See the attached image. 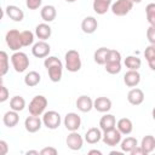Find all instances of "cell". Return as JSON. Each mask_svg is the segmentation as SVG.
Wrapping results in <instances>:
<instances>
[{
	"label": "cell",
	"mask_w": 155,
	"mask_h": 155,
	"mask_svg": "<svg viewBox=\"0 0 155 155\" xmlns=\"http://www.w3.org/2000/svg\"><path fill=\"white\" fill-rule=\"evenodd\" d=\"M45 68L48 71V78L52 82H58L62 79V74H63V64L62 62L54 57V56H47L45 58L44 62Z\"/></svg>",
	"instance_id": "obj_1"
},
{
	"label": "cell",
	"mask_w": 155,
	"mask_h": 155,
	"mask_svg": "<svg viewBox=\"0 0 155 155\" xmlns=\"http://www.w3.org/2000/svg\"><path fill=\"white\" fill-rule=\"evenodd\" d=\"M65 68L68 71L71 73H76L81 69V58H80V53L76 50H69L65 56Z\"/></svg>",
	"instance_id": "obj_2"
},
{
	"label": "cell",
	"mask_w": 155,
	"mask_h": 155,
	"mask_svg": "<svg viewBox=\"0 0 155 155\" xmlns=\"http://www.w3.org/2000/svg\"><path fill=\"white\" fill-rule=\"evenodd\" d=\"M11 63L17 73H23L29 67V58L24 52L15 51V53L11 56Z\"/></svg>",
	"instance_id": "obj_3"
},
{
	"label": "cell",
	"mask_w": 155,
	"mask_h": 155,
	"mask_svg": "<svg viewBox=\"0 0 155 155\" xmlns=\"http://www.w3.org/2000/svg\"><path fill=\"white\" fill-rule=\"evenodd\" d=\"M46 107H47V99H46V97L39 94V96H35V97L30 101L28 109H29V113H30L31 115L40 116L41 114H44Z\"/></svg>",
	"instance_id": "obj_4"
},
{
	"label": "cell",
	"mask_w": 155,
	"mask_h": 155,
	"mask_svg": "<svg viewBox=\"0 0 155 155\" xmlns=\"http://www.w3.org/2000/svg\"><path fill=\"white\" fill-rule=\"evenodd\" d=\"M5 40H6L7 46L12 51H19V48L23 47L22 38H21V31H18L17 29H10L6 33Z\"/></svg>",
	"instance_id": "obj_5"
},
{
	"label": "cell",
	"mask_w": 155,
	"mask_h": 155,
	"mask_svg": "<svg viewBox=\"0 0 155 155\" xmlns=\"http://www.w3.org/2000/svg\"><path fill=\"white\" fill-rule=\"evenodd\" d=\"M62 122L61 115L59 113L54 111V110H48L46 113H44L42 115V124L48 128V130H56L59 127Z\"/></svg>",
	"instance_id": "obj_6"
},
{
	"label": "cell",
	"mask_w": 155,
	"mask_h": 155,
	"mask_svg": "<svg viewBox=\"0 0 155 155\" xmlns=\"http://www.w3.org/2000/svg\"><path fill=\"white\" fill-rule=\"evenodd\" d=\"M133 7L132 0H116L114 4H111V12L115 16L122 17L126 16Z\"/></svg>",
	"instance_id": "obj_7"
},
{
	"label": "cell",
	"mask_w": 155,
	"mask_h": 155,
	"mask_svg": "<svg viewBox=\"0 0 155 155\" xmlns=\"http://www.w3.org/2000/svg\"><path fill=\"white\" fill-rule=\"evenodd\" d=\"M121 137H122L121 132L115 127L113 130L104 131V133L102 136V140L108 147H116L119 143H121Z\"/></svg>",
	"instance_id": "obj_8"
},
{
	"label": "cell",
	"mask_w": 155,
	"mask_h": 155,
	"mask_svg": "<svg viewBox=\"0 0 155 155\" xmlns=\"http://www.w3.org/2000/svg\"><path fill=\"white\" fill-rule=\"evenodd\" d=\"M50 51H51V47H50V45L45 40H40V41L35 42L33 45V48H31V53L36 58H45V57H47Z\"/></svg>",
	"instance_id": "obj_9"
},
{
	"label": "cell",
	"mask_w": 155,
	"mask_h": 155,
	"mask_svg": "<svg viewBox=\"0 0 155 155\" xmlns=\"http://www.w3.org/2000/svg\"><path fill=\"white\" fill-rule=\"evenodd\" d=\"M64 126L68 131H78L81 126V117L76 113H68L64 117Z\"/></svg>",
	"instance_id": "obj_10"
},
{
	"label": "cell",
	"mask_w": 155,
	"mask_h": 155,
	"mask_svg": "<svg viewBox=\"0 0 155 155\" xmlns=\"http://www.w3.org/2000/svg\"><path fill=\"white\" fill-rule=\"evenodd\" d=\"M65 143H67L69 149H71V150H80L82 148L84 139H82L81 134H79L76 131H71L68 134V137L65 139Z\"/></svg>",
	"instance_id": "obj_11"
},
{
	"label": "cell",
	"mask_w": 155,
	"mask_h": 155,
	"mask_svg": "<svg viewBox=\"0 0 155 155\" xmlns=\"http://www.w3.org/2000/svg\"><path fill=\"white\" fill-rule=\"evenodd\" d=\"M41 125H42V120H41L39 116L31 115V114H30V116H28V117L25 119V121H24V127H25V130H27L29 133H35V132H38V131L41 128Z\"/></svg>",
	"instance_id": "obj_12"
},
{
	"label": "cell",
	"mask_w": 155,
	"mask_h": 155,
	"mask_svg": "<svg viewBox=\"0 0 155 155\" xmlns=\"http://www.w3.org/2000/svg\"><path fill=\"white\" fill-rule=\"evenodd\" d=\"M5 12H6L7 17L10 19L15 21V22H21L24 18V12L18 6H16V5H8V6H6Z\"/></svg>",
	"instance_id": "obj_13"
},
{
	"label": "cell",
	"mask_w": 155,
	"mask_h": 155,
	"mask_svg": "<svg viewBox=\"0 0 155 155\" xmlns=\"http://www.w3.org/2000/svg\"><path fill=\"white\" fill-rule=\"evenodd\" d=\"M127 101L132 104V105H139L143 103L144 101V93L140 88H132L130 90V92L127 93Z\"/></svg>",
	"instance_id": "obj_14"
},
{
	"label": "cell",
	"mask_w": 155,
	"mask_h": 155,
	"mask_svg": "<svg viewBox=\"0 0 155 155\" xmlns=\"http://www.w3.org/2000/svg\"><path fill=\"white\" fill-rule=\"evenodd\" d=\"M93 108L99 113H107L111 109V101L107 97H97L93 101Z\"/></svg>",
	"instance_id": "obj_15"
},
{
	"label": "cell",
	"mask_w": 155,
	"mask_h": 155,
	"mask_svg": "<svg viewBox=\"0 0 155 155\" xmlns=\"http://www.w3.org/2000/svg\"><path fill=\"white\" fill-rule=\"evenodd\" d=\"M97 27H98V22H97V19H96L94 17H92V16L85 17V18L82 19V22H81V29H82V31L86 33V34H92V33H94L96 29H97Z\"/></svg>",
	"instance_id": "obj_16"
},
{
	"label": "cell",
	"mask_w": 155,
	"mask_h": 155,
	"mask_svg": "<svg viewBox=\"0 0 155 155\" xmlns=\"http://www.w3.org/2000/svg\"><path fill=\"white\" fill-rule=\"evenodd\" d=\"M116 127V119L114 115L111 114H105L104 116L101 117L99 120V128L104 132V131H109Z\"/></svg>",
	"instance_id": "obj_17"
},
{
	"label": "cell",
	"mask_w": 155,
	"mask_h": 155,
	"mask_svg": "<svg viewBox=\"0 0 155 155\" xmlns=\"http://www.w3.org/2000/svg\"><path fill=\"white\" fill-rule=\"evenodd\" d=\"M124 82L128 87H134L140 82V74L138 70H128L124 75Z\"/></svg>",
	"instance_id": "obj_18"
},
{
	"label": "cell",
	"mask_w": 155,
	"mask_h": 155,
	"mask_svg": "<svg viewBox=\"0 0 155 155\" xmlns=\"http://www.w3.org/2000/svg\"><path fill=\"white\" fill-rule=\"evenodd\" d=\"M76 108L82 113H88L93 108V101L88 96H80L76 99Z\"/></svg>",
	"instance_id": "obj_19"
},
{
	"label": "cell",
	"mask_w": 155,
	"mask_h": 155,
	"mask_svg": "<svg viewBox=\"0 0 155 155\" xmlns=\"http://www.w3.org/2000/svg\"><path fill=\"white\" fill-rule=\"evenodd\" d=\"M102 130L97 128V127H91L87 130V132L85 133V140L88 144H96L102 139Z\"/></svg>",
	"instance_id": "obj_20"
},
{
	"label": "cell",
	"mask_w": 155,
	"mask_h": 155,
	"mask_svg": "<svg viewBox=\"0 0 155 155\" xmlns=\"http://www.w3.org/2000/svg\"><path fill=\"white\" fill-rule=\"evenodd\" d=\"M19 121V116H18V111L16 110H8L2 116V122L5 126L7 127H15Z\"/></svg>",
	"instance_id": "obj_21"
},
{
	"label": "cell",
	"mask_w": 155,
	"mask_h": 155,
	"mask_svg": "<svg viewBox=\"0 0 155 155\" xmlns=\"http://www.w3.org/2000/svg\"><path fill=\"white\" fill-rule=\"evenodd\" d=\"M52 34V29L51 27L45 22V23H40L36 25L35 28V35L40 39V40H47Z\"/></svg>",
	"instance_id": "obj_22"
},
{
	"label": "cell",
	"mask_w": 155,
	"mask_h": 155,
	"mask_svg": "<svg viewBox=\"0 0 155 155\" xmlns=\"http://www.w3.org/2000/svg\"><path fill=\"white\" fill-rule=\"evenodd\" d=\"M116 128L121 132V134H130L133 131V124L128 117H122L116 122Z\"/></svg>",
	"instance_id": "obj_23"
},
{
	"label": "cell",
	"mask_w": 155,
	"mask_h": 155,
	"mask_svg": "<svg viewBox=\"0 0 155 155\" xmlns=\"http://www.w3.org/2000/svg\"><path fill=\"white\" fill-rule=\"evenodd\" d=\"M92 6L97 15H104L111 7V0H93Z\"/></svg>",
	"instance_id": "obj_24"
},
{
	"label": "cell",
	"mask_w": 155,
	"mask_h": 155,
	"mask_svg": "<svg viewBox=\"0 0 155 155\" xmlns=\"http://www.w3.org/2000/svg\"><path fill=\"white\" fill-rule=\"evenodd\" d=\"M40 15L45 22H52L57 16V11H56V7L53 5H45L41 8Z\"/></svg>",
	"instance_id": "obj_25"
},
{
	"label": "cell",
	"mask_w": 155,
	"mask_h": 155,
	"mask_svg": "<svg viewBox=\"0 0 155 155\" xmlns=\"http://www.w3.org/2000/svg\"><path fill=\"white\" fill-rule=\"evenodd\" d=\"M140 147H142L145 155L150 154L155 149V137L151 136V134H148V136L143 137V139L140 142Z\"/></svg>",
	"instance_id": "obj_26"
},
{
	"label": "cell",
	"mask_w": 155,
	"mask_h": 155,
	"mask_svg": "<svg viewBox=\"0 0 155 155\" xmlns=\"http://www.w3.org/2000/svg\"><path fill=\"white\" fill-rule=\"evenodd\" d=\"M137 145H138V142L134 137H126L124 140H121L120 148L122 153H131Z\"/></svg>",
	"instance_id": "obj_27"
},
{
	"label": "cell",
	"mask_w": 155,
	"mask_h": 155,
	"mask_svg": "<svg viewBox=\"0 0 155 155\" xmlns=\"http://www.w3.org/2000/svg\"><path fill=\"white\" fill-rule=\"evenodd\" d=\"M124 64L126 68H128V70H138L142 65V61L137 56H127L124 61Z\"/></svg>",
	"instance_id": "obj_28"
},
{
	"label": "cell",
	"mask_w": 155,
	"mask_h": 155,
	"mask_svg": "<svg viewBox=\"0 0 155 155\" xmlns=\"http://www.w3.org/2000/svg\"><path fill=\"white\" fill-rule=\"evenodd\" d=\"M40 80H41V76H40V74H39L38 71H35V70L29 71V73L24 76V84H25L27 86H29V87L36 86V85L40 82Z\"/></svg>",
	"instance_id": "obj_29"
},
{
	"label": "cell",
	"mask_w": 155,
	"mask_h": 155,
	"mask_svg": "<svg viewBox=\"0 0 155 155\" xmlns=\"http://www.w3.org/2000/svg\"><path fill=\"white\" fill-rule=\"evenodd\" d=\"M108 52H109V48H107V47H99V48H97V50L94 51V54H93L94 62H96L97 64L104 65L105 62H107Z\"/></svg>",
	"instance_id": "obj_30"
},
{
	"label": "cell",
	"mask_w": 155,
	"mask_h": 155,
	"mask_svg": "<svg viewBox=\"0 0 155 155\" xmlns=\"http://www.w3.org/2000/svg\"><path fill=\"white\" fill-rule=\"evenodd\" d=\"M25 107V99L21 96H15L10 99V108L16 111H22Z\"/></svg>",
	"instance_id": "obj_31"
},
{
	"label": "cell",
	"mask_w": 155,
	"mask_h": 155,
	"mask_svg": "<svg viewBox=\"0 0 155 155\" xmlns=\"http://www.w3.org/2000/svg\"><path fill=\"white\" fill-rule=\"evenodd\" d=\"M8 71V56L5 51L0 52V74L4 76Z\"/></svg>",
	"instance_id": "obj_32"
},
{
	"label": "cell",
	"mask_w": 155,
	"mask_h": 155,
	"mask_svg": "<svg viewBox=\"0 0 155 155\" xmlns=\"http://www.w3.org/2000/svg\"><path fill=\"white\" fill-rule=\"evenodd\" d=\"M147 19L150 25H155V2H150L145 7Z\"/></svg>",
	"instance_id": "obj_33"
},
{
	"label": "cell",
	"mask_w": 155,
	"mask_h": 155,
	"mask_svg": "<svg viewBox=\"0 0 155 155\" xmlns=\"http://www.w3.org/2000/svg\"><path fill=\"white\" fill-rule=\"evenodd\" d=\"M105 70L109 74H119L121 71V62H107L105 64Z\"/></svg>",
	"instance_id": "obj_34"
},
{
	"label": "cell",
	"mask_w": 155,
	"mask_h": 155,
	"mask_svg": "<svg viewBox=\"0 0 155 155\" xmlns=\"http://www.w3.org/2000/svg\"><path fill=\"white\" fill-rule=\"evenodd\" d=\"M21 38H22L23 46H29V45H31L34 42V34L30 30L21 31Z\"/></svg>",
	"instance_id": "obj_35"
},
{
	"label": "cell",
	"mask_w": 155,
	"mask_h": 155,
	"mask_svg": "<svg viewBox=\"0 0 155 155\" xmlns=\"http://www.w3.org/2000/svg\"><path fill=\"white\" fill-rule=\"evenodd\" d=\"M107 62H121V53L116 50H110L109 48V52H108V56H107Z\"/></svg>",
	"instance_id": "obj_36"
},
{
	"label": "cell",
	"mask_w": 155,
	"mask_h": 155,
	"mask_svg": "<svg viewBox=\"0 0 155 155\" xmlns=\"http://www.w3.org/2000/svg\"><path fill=\"white\" fill-rule=\"evenodd\" d=\"M144 57H145V59L148 62L155 58V45H149L148 47H145V50H144Z\"/></svg>",
	"instance_id": "obj_37"
},
{
	"label": "cell",
	"mask_w": 155,
	"mask_h": 155,
	"mask_svg": "<svg viewBox=\"0 0 155 155\" xmlns=\"http://www.w3.org/2000/svg\"><path fill=\"white\" fill-rule=\"evenodd\" d=\"M147 39L150 45H155V25H150L147 29Z\"/></svg>",
	"instance_id": "obj_38"
},
{
	"label": "cell",
	"mask_w": 155,
	"mask_h": 155,
	"mask_svg": "<svg viewBox=\"0 0 155 155\" xmlns=\"http://www.w3.org/2000/svg\"><path fill=\"white\" fill-rule=\"evenodd\" d=\"M42 0H25V5L29 10H36L41 6Z\"/></svg>",
	"instance_id": "obj_39"
},
{
	"label": "cell",
	"mask_w": 155,
	"mask_h": 155,
	"mask_svg": "<svg viewBox=\"0 0 155 155\" xmlns=\"http://www.w3.org/2000/svg\"><path fill=\"white\" fill-rule=\"evenodd\" d=\"M8 98V90L6 88L5 85H1L0 86V102L4 103L5 101H7Z\"/></svg>",
	"instance_id": "obj_40"
},
{
	"label": "cell",
	"mask_w": 155,
	"mask_h": 155,
	"mask_svg": "<svg viewBox=\"0 0 155 155\" xmlns=\"http://www.w3.org/2000/svg\"><path fill=\"white\" fill-rule=\"evenodd\" d=\"M57 149L52 147H46L40 151V155H57Z\"/></svg>",
	"instance_id": "obj_41"
},
{
	"label": "cell",
	"mask_w": 155,
	"mask_h": 155,
	"mask_svg": "<svg viewBox=\"0 0 155 155\" xmlns=\"http://www.w3.org/2000/svg\"><path fill=\"white\" fill-rule=\"evenodd\" d=\"M8 151V147H7V143L5 140H0V154L1 155H6Z\"/></svg>",
	"instance_id": "obj_42"
},
{
	"label": "cell",
	"mask_w": 155,
	"mask_h": 155,
	"mask_svg": "<svg viewBox=\"0 0 155 155\" xmlns=\"http://www.w3.org/2000/svg\"><path fill=\"white\" fill-rule=\"evenodd\" d=\"M130 154H131V155H145L140 145H137V147H136V148H134Z\"/></svg>",
	"instance_id": "obj_43"
},
{
	"label": "cell",
	"mask_w": 155,
	"mask_h": 155,
	"mask_svg": "<svg viewBox=\"0 0 155 155\" xmlns=\"http://www.w3.org/2000/svg\"><path fill=\"white\" fill-rule=\"evenodd\" d=\"M148 64H149L150 69L155 71V58H154V59H151V61H149V62H148Z\"/></svg>",
	"instance_id": "obj_44"
},
{
	"label": "cell",
	"mask_w": 155,
	"mask_h": 155,
	"mask_svg": "<svg viewBox=\"0 0 155 155\" xmlns=\"http://www.w3.org/2000/svg\"><path fill=\"white\" fill-rule=\"evenodd\" d=\"M25 154H27V155H29V154H35V155H39L40 153H39V151H36V150H28Z\"/></svg>",
	"instance_id": "obj_45"
},
{
	"label": "cell",
	"mask_w": 155,
	"mask_h": 155,
	"mask_svg": "<svg viewBox=\"0 0 155 155\" xmlns=\"http://www.w3.org/2000/svg\"><path fill=\"white\" fill-rule=\"evenodd\" d=\"M88 154H97V155H101L102 153H101L99 150H96V149H93V150H90V151H88Z\"/></svg>",
	"instance_id": "obj_46"
},
{
	"label": "cell",
	"mask_w": 155,
	"mask_h": 155,
	"mask_svg": "<svg viewBox=\"0 0 155 155\" xmlns=\"http://www.w3.org/2000/svg\"><path fill=\"white\" fill-rule=\"evenodd\" d=\"M151 115H153V119L155 120V108L153 109V111H151Z\"/></svg>",
	"instance_id": "obj_47"
},
{
	"label": "cell",
	"mask_w": 155,
	"mask_h": 155,
	"mask_svg": "<svg viewBox=\"0 0 155 155\" xmlns=\"http://www.w3.org/2000/svg\"><path fill=\"white\" fill-rule=\"evenodd\" d=\"M140 1H142V0H132V2H133V4H134V2H136V4H139Z\"/></svg>",
	"instance_id": "obj_48"
},
{
	"label": "cell",
	"mask_w": 155,
	"mask_h": 155,
	"mask_svg": "<svg viewBox=\"0 0 155 155\" xmlns=\"http://www.w3.org/2000/svg\"><path fill=\"white\" fill-rule=\"evenodd\" d=\"M65 1H67V2H75L76 0H65Z\"/></svg>",
	"instance_id": "obj_49"
}]
</instances>
